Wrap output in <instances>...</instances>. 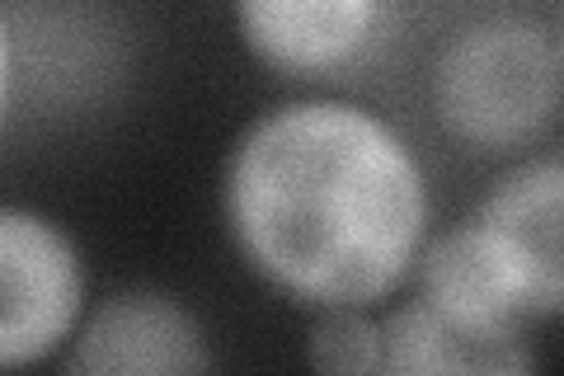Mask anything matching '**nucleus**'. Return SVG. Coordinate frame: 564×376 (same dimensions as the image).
I'll return each instance as SVG.
<instances>
[{"label":"nucleus","mask_w":564,"mask_h":376,"mask_svg":"<svg viewBox=\"0 0 564 376\" xmlns=\"http://www.w3.org/2000/svg\"><path fill=\"white\" fill-rule=\"evenodd\" d=\"M85 315V264L70 236L29 207H0V372L52 357Z\"/></svg>","instance_id":"nucleus-3"},{"label":"nucleus","mask_w":564,"mask_h":376,"mask_svg":"<svg viewBox=\"0 0 564 376\" xmlns=\"http://www.w3.org/2000/svg\"><path fill=\"white\" fill-rule=\"evenodd\" d=\"M6 95H10V33L0 20V114H6Z\"/></svg>","instance_id":"nucleus-10"},{"label":"nucleus","mask_w":564,"mask_h":376,"mask_svg":"<svg viewBox=\"0 0 564 376\" xmlns=\"http://www.w3.org/2000/svg\"><path fill=\"white\" fill-rule=\"evenodd\" d=\"M212 348L180 297L161 288H128L76 325L66 353L70 376H198L212 372Z\"/></svg>","instance_id":"nucleus-5"},{"label":"nucleus","mask_w":564,"mask_h":376,"mask_svg":"<svg viewBox=\"0 0 564 376\" xmlns=\"http://www.w3.org/2000/svg\"><path fill=\"white\" fill-rule=\"evenodd\" d=\"M381 0H236L245 47L288 76L348 66L377 33Z\"/></svg>","instance_id":"nucleus-7"},{"label":"nucleus","mask_w":564,"mask_h":376,"mask_svg":"<svg viewBox=\"0 0 564 376\" xmlns=\"http://www.w3.org/2000/svg\"><path fill=\"white\" fill-rule=\"evenodd\" d=\"M564 57L555 29L527 14L466 24L433 66V109L470 151L513 155L560 114Z\"/></svg>","instance_id":"nucleus-2"},{"label":"nucleus","mask_w":564,"mask_h":376,"mask_svg":"<svg viewBox=\"0 0 564 376\" xmlns=\"http://www.w3.org/2000/svg\"><path fill=\"white\" fill-rule=\"evenodd\" d=\"M414 278L423 307L437 311L462 334L494 348H532L527 334L541 325V311L513 259L475 217L443 230L437 240H423Z\"/></svg>","instance_id":"nucleus-4"},{"label":"nucleus","mask_w":564,"mask_h":376,"mask_svg":"<svg viewBox=\"0 0 564 376\" xmlns=\"http://www.w3.org/2000/svg\"><path fill=\"white\" fill-rule=\"evenodd\" d=\"M226 226L263 278L311 307H372L414 273L429 179L381 114L292 99L226 160Z\"/></svg>","instance_id":"nucleus-1"},{"label":"nucleus","mask_w":564,"mask_h":376,"mask_svg":"<svg viewBox=\"0 0 564 376\" xmlns=\"http://www.w3.org/2000/svg\"><path fill=\"white\" fill-rule=\"evenodd\" d=\"M381 325V372L395 376H522L536 372L532 348H494L447 325L423 301H404Z\"/></svg>","instance_id":"nucleus-8"},{"label":"nucleus","mask_w":564,"mask_h":376,"mask_svg":"<svg viewBox=\"0 0 564 376\" xmlns=\"http://www.w3.org/2000/svg\"><path fill=\"white\" fill-rule=\"evenodd\" d=\"M306 363L334 376L381 372V325L367 307H321V320L306 334Z\"/></svg>","instance_id":"nucleus-9"},{"label":"nucleus","mask_w":564,"mask_h":376,"mask_svg":"<svg viewBox=\"0 0 564 376\" xmlns=\"http://www.w3.org/2000/svg\"><path fill=\"white\" fill-rule=\"evenodd\" d=\"M513 268L522 273L541 320L564 307V170L555 155L508 170L475 212Z\"/></svg>","instance_id":"nucleus-6"}]
</instances>
